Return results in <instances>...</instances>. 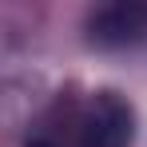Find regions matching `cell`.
Masks as SVG:
<instances>
[{"instance_id": "6da1fadb", "label": "cell", "mask_w": 147, "mask_h": 147, "mask_svg": "<svg viewBox=\"0 0 147 147\" xmlns=\"http://www.w3.org/2000/svg\"><path fill=\"white\" fill-rule=\"evenodd\" d=\"M135 111L115 88L56 96L28 123L24 147H131Z\"/></svg>"}, {"instance_id": "7a4b0ae2", "label": "cell", "mask_w": 147, "mask_h": 147, "mask_svg": "<svg viewBox=\"0 0 147 147\" xmlns=\"http://www.w3.org/2000/svg\"><path fill=\"white\" fill-rule=\"evenodd\" d=\"M88 44L103 52L135 48L147 40V4H103L88 16Z\"/></svg>"}]
</instances>
